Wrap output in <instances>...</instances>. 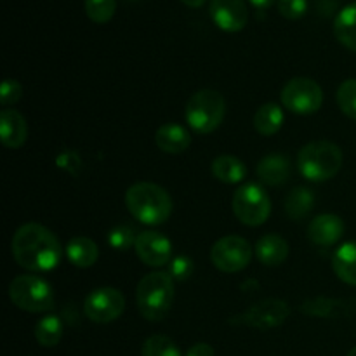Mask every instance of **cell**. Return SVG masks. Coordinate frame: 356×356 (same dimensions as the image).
<instances>
[{
    "label": "cell",
    "instance_id": "obj_27",
    "mask_svg": "<svg viewBox=\"0 0 356 356\" xmlns=\"http://www.w3.org/2000/svg\"><path fill=\"white\" fill-rule=\"evenodd\" d=\"M143 356H181L179 348L170 337L152 336L145 341L141 350Z\"/></svg>",
    "mask_w": 356,
    "mask_h": 356
},
{
    "label": "cell",
    "instance_id": "obj_13",
    "mask_svg": "<svg viewBox=\"0 0 356 356\" xmlns=\"http://www.w3.org/2000/svg\"><path fill=\"white\" fill-rule=\"evenodd\" d=\"M212 21L221 30L235 33L240 31L249 21V9L245 0H211L209 6Z\"/></svg>",
    "mask_w": 356,
    "mask_h": 356
},
{
    "label": "cell",
    "instance_id": "obj_25",
    "mask_svg": "<svg viewBox=\"0 0 356 356\" xmlns=\"http://www.w3.org/2000/svg\"><path fill=\"white\" fill-rule=\"evenodd\" d=\"M63 332H65V327H63L61 318L56 315L44 316L35 325V339L44 348L58 346L63 337Z\"/></svg>",
    "mask_w": 356,
    "mask_h": 356
},
{
    "label": "cell",
    "instance_id": "obj_28",
    "mask_svg": "<svg viewBox=\"0 0 356 356\" xmlns=\"http://www.w3.org/2000/svg\"><path fill=\"white\" fill-rule=\"evenodd\" d=\"M86 14L94 23H108L113 17L117 2L115 0H83Z\"/></svg>",
    "mask_w": 356,
    "mask_h": 356
},
{
    "label": "cell",
    "instance_id": "obj_24",
    "mask_svg": "<svg viewBox=\"0 0 356 356\" xmlns=\"http://www.w3.org/2000/svg\"><path fill=\"white\" fill-rule=\"evenodd\" d=\"M313 207H315V195L309 188H294L285 198V212L289 218L296 219V221L305 219L313 211Z\"/></svg>",
    "mask_w": 356,
    "mask_h": 356
},
{
    "label": "cell",
    "instance_id": "obj_5",
    "mask_svg": "<svg viewBox=\"0 0 356 356\" xmlns=\"http://www.w3.org/2000/svg\"><path fill=\"white\" fill-rule=\"evenodd\" d=\"M186 122L198 134H211L222 124L226 115V101L214 89H202L188 99Z\"/></svg>",
    "mask_w": 356,
    "mask_h": 356
},
{
    "label": "cell",
    "instance_id": "obj_12",
    "mask_svg": "<svg viewBox=\"0 0 356 356\" xmlns=\"http://www.w3.org/2000/svg\"><path fill=\"white\" fill-rule=\"evenodd\" d=\"M134 250L146 266L160 268L170 263L172 243L159 232H143L136 238Z\"/></svg>",
    "mask_w": 356,
    "mask_h": 356
},
{
    "label": "cell",
    "instance_id": "obj_26",
    "mask_svg": "<svg viewBox=\"0 0 356 356\" xmlns=\"http://www.w3.org/2000/svg\"><path fill=\"white\" fill-rule=\"evenodd\" d=\"M305 315L315 316V318H336L344 313V301L330 298H316L302 302L299 306Z\"/></svg>",
    "mask_w": 356,
    "mask_h": 356
},
{
    "label": "cell",
    "instance_id": "obj_18",
    "mask_svg": "<svg viewBox=\"0 0 356 356\" xmlns=\"http://www.w3.org/2000/svg\"><path fill=\"white\" fill-rule=\"evenodd\" d=\"M256 256L266 266H280L289 257V243L280 235H264L256 243Z\"/></svg>",
    "mask_w": 356,
    "mask_h": 356
},
{
    "label": "cell",
    "instance_id": "obj_22",
    "mask_svg": "<svg viewBox=\"0 0 356 356\" xmlns=\"http://www.w3.org/2000/svg\"><path fill=\"white\" fill-rule=\"evenodd\" d=\"M212 174L225 184L242 183L247 177V167L240 159L233 155H221L212 162Z\"/></svg>",
    "mask_w": 356,
    "mask_h": 356
},
{
    "label": "cell",
    "instance_id": "obj_35",
    "mask_svg": "<svg viewBox=\"0 0 356 356\" xmlns=\"http://www.w3.org/2000/svg\"><path fill=\"white\" fill-rule=\"evenodd\" d=\"M275 2H277V0H250V3L256 6L257 9H266V7L273 6Z\"/></svg>",
    "mask_w": 356,
    "mask_h": 356
},
{
    "label": "cell",
    "instance_id": "obj_16",
    "mask_svg": "<svg viewBox=\"0 0 356 356\" xmlns=\"http://www.w3.org/2000/svg\"><path fill=\"white\" fill-rule=\"evenodd\" d=\"M155 143L163 153L169 155H179V153L186 152L191 145V134L179 124H163L159 127L155 134Z\"/></svg>",
    "mask_w": 356,
    "mask_h": 356
},
{
    "label": "cell",
    "instance_id": "obj_20",
    "mask_svg": "<svg viewBox=\"0 0 356 356\" xmlns=\"http://www.w3.org/2000/svg\"><path fill=\"white\" fill-rule=\"evenodd\" d=\"M332 270L341 282L356 287V242L343 243L332 257Z\"/></svg>",
    "mask_w": 356,
    "mask_h": 356
},
{
    "label": "cell",
    "instance_id": "obj_30",
    "mask_svg": "<svg viewBox=\"0 0 356 356\" xmlns=\"http://www.w3.org/2000/svg\"><path fill=\"white\" fill-rule=\"evenodd\" d=\"M136 238H138V235L132 229V226L129 225H118L115 228H111L110 233H108V243L115 250L131 249V247H134Z\"/></svg>",
    "mask_w": 356,
    "mask_h": 356
},
{
    "label": "cell",
    "instance_id": "obj_15",
    "mask_svg": "<svg viewBox=\"0 0 356 356\" xmlns=\"http://www.w3.org/2000/svg\"><path fill=\"white\" fill-rule=\"evenodd\" d=\"M0 139L6 148L17 149L26 143L28 139V124L23 115L16 110L0 111Z\"/></svg>",
    "mask_w": 356,
    "mask_h": 356
},
{
    "label": "cell",
    "instance_id": "obj_2",
    "mask_svg": "<svg viewBox=\"0 0 356 356\" xmlns=\"http://www.w3.org/2000/svg\"><path fill=\"white\" fill-rule=\"evenodd\" d=\"M125 205L132 218L148 226H160L172 214V198L162 186L148 181L136 183L125 191Z\"/></svg>",
    "mask_w": 356,
    "mask_h": 356
},
{
    "label": "cell",
    "instance_id": "obj_36",
    "mask_svg": "<svg viewBox=\"0 0 356 356\" xmlns=\"http://www.w3.org/2000/svg\"><path fill=\"white\" fill-rule=\"evenodd\" d=\"M181 2H184L186 6H190V7H200L205 0H181Z\"/></svg>",
    "mask_w": 356,
    "mask_h": 356
},
{
    "label": "cell",
    "instance_id": "obj_21",
    "mask_svg": "<svg viewBox=\"0 0 356 356\" xmlns=\"http://www.w3.org/2000/svg\"><path fill=\"white\" fill-rule=\"evenodd\" d=\"M334 35L344 47L356 52V0L339 10L334 21Z\"/></svg>",
    "mask_w": 356,
    "mask_h": 356
},
{
    "label": "cell",
    "instance_id": "obj_19",
    "mask_svg": "<svg viewBox=\"0 0 356 356\" xmlns=\"http://www.w3.org/2000/svg\"><path fill=\"white\" fill-rule=\"evenodd\" d=\"M66 257L70 263L76 268H90L96 264L97 257H99V249L90 240L89 236H73L68 243H66Z\"/></svg>",
    "mask_w": 356,
    "mask_h": 356
},
{
    "label": "cell",
    "instance_id": "obj_10",
    "mask_svg": "<svg viewBox=\"0 0 356 356\" xmlns=\"http://www.w3.org/2000/svg\"><path fill=\"white\" fill-rule=\"evenodd\" d=\"M125 309V298L118 289L99 287L90 292L83 302V313L94 323H110L120 318Z\"/></svg>",
    "mask_w": 356,
    "mask_h": 356
},
{
    "label": "cell",
    "instance_id": "obj_33",
    "mask_svg": "<svg viewBox=\"0 0 356 356\" xmlns=\"http://www.w3.org/2000/svg\"><path fill=\"white\" fill-rule=\"evenodd\" d=\"M191 273H193V263H191L190 257L179 256L170 261L169 275L172 278H176V280H188Z\"/></svg>",
    "mask_w": 356,
    "mask_h": 356
},
{
    "label": "cell",
    "instance_id": "obj_34",
    "mask_svg": "<svg viewBox=\"0 0 356 356\" xmlns=\"http://www.w3.org/2000/svg\"><path fill=\"white\" fill-rule=\"evenodd\" d=\"M184 356H216L214 348L207 343H197L188 350V353Z\"/></svg>",
    "mask_w": 356,
    "mask_h": 356
},
{
    "label": "cell",
    "instance_id": "obj_9",
    "mask_svg": "<svg viewBox=\"0 0 356 356\" xmlns=\"http://www.w3.org/2000/svg\"><path fill=\"white\" fill-rule=\"evenodd\" d=\"M250 259H252V247L242 236H222L211 249L212 264L222 273H238L249 266Z\"/></svg>",
    "mask_w": 356,
    "mask_h": 356
},
{
    "label": "cell",
    "instance_id": "obj_23",
    "mask_svg": "<svg viewBox=\"0 0 356 356\" xmlns=\"http://www.w3.org/2000/svg\"><path fill=\"white\" fill-rule=\"evenodd\" d=\"M284 125V111L278 104L266 103L263 106L257 108L256 115H254V129L259 132L261 136H275Z\"/></svg>",
    "mask_w": 356,
    "mask_h": 356
},
{
    "label": "cell",
    "instance_id": "obj_8",
    "mask_svg": "<svg viewBox=\"0 0 356 356\" xmlns=\"http://www.w3.org/2000/svg\"><path fill=\"white\" fill-rule=\"evenodd\" d=\"M282 104L296 115H312L322 108L323 90L313 79L296 76L289 80L280 94Z\"/></svg>",
    "mask_w": 356,
    "mask_h": 356
},
{
    "label": "cell",
    "instance_id": "obj_6",
    "mask_svg": "<svg viewBox=\"0 0 356 356\" xmlns=\"http://www.w3.org/2000/svg\"><path fill=\"white\" fill-rule=\"evenodd\" d=\"M9 299L16 308L28 313L54 309L56 299L51 284L37 275H19L9 284Z\"/></svg>",
    "mask_w": 356,
    "mask_h": 356
},
{
    "label": "cell",
    "instance_id": "obj_17",
    "mask_svg": "<svg viewBox=\"0 0 356 356\" xmlns=\"http://www.w3.org/2000/svg\"><path fill=\"white\" fill-rule=\"evenodd\" d=\"M257 177L268 186H280L291 176V163L284 155H266L257 163Z\"/></svg>",
    "mask_w": 356,
    "mask_h": 356
},
{
    "label": "cell",
    "instance_id": "obj_31",
    "mask_svg": "<svg viewBox=\"0 0 356 356\" xmlns=\"http://www.w3.org/2000/svg\"><path fill=\"white\" fill-rule=\"evenodd\" d=\"M23 96V87L17 80L6 79L2 82V89H0V103L2 106H10V104H16L17 101Z\"/></svg>",
    "mask_w": 356,
    "mask_h": 356
},
{
    "label": "cell",
    "instance_id": "obj_1",
    "mask_svg": "<svg viewBox=\"0 0 356 356\" xmlns=\"http://www.w3.org/2000/svg\"><path fill=\"white\" fill-rule=\"evenodd\" d=\"M10 247L14 261L33 273L51 271L61 263L63 247L58 236L38 222L19 226L14 233Z\"/></svg>",
    "mask_w": 356,
    "mask_h": 356
},
{
    "label": "cell",
    "instance_id": "obj_29",
    "mask_svg": "<svg viewBox=\"0 0 356 356\" xmlns=\"http://www.w3.org/2000/svg\"><path fill=\"white\" fill-rule=\"evenodd\" d=\"M337 104L351 120H356V79L344 80L337 89Z\"/></svg>",
    "mask_w": 356,
    "mask_h": 356
},
{
    "label": "cell",
    "instance_id": "obj_3",
    "mask_svg": "<svg viewBox=\"0 0 356 356\" xmlns=\"http://www.w3.org/2000/svg\"><path fill=\"white\" fill-rule=\"evenodd\" d=\"M174 278L167 271H153L139 280L136 302L143 318L162 322L174 302Z\"/></svg>",
    "mask_w": 356,
    "mask_h": 356
},
{
    "label": "cell",
    "instance_id": "obj_7",
    "mask_svg": "<svg viewBox=\"0 0 356 356\" xmlns=\"http://www.w3.org/2000/svg\"><path fill=\"white\" fill-rule=\"evenodd\" d=\"M233 214L242 225L261 226L268 221L271 214V200L266 191L256 183H247L240 186L233 195Z\"/></svg>",
    "mask_w": 356,
    "mask_h": 356
},
{
    "label": "cell",
    "instance_id": "obj_11",
    "mask_svg": "<svg viewBox=\"0 0 356 356\" xmlns=\"http://www.w3.org/2000/svg\"><path fill=\"white\" fill-rule=\"evenodd\" d=\"M291 315V306L282 299H264L250 306L243 315L236 316V323H243L257 330L280 327Z\"/></svg>",
    "mask_w": 356,
    "mask_h": 356
},
{
    "label": "cell",
    "instance_id": "obj_32",
    "mask_svg": "<svg viewBox=\"0 0 356 356\" xmlns=\"http://www.w3.org/2000/svg\"><path fill=\"white\" fill-rule=\"evenodd\" d=\"M308 9V0H278V10L287 19H299Z\"/></svg>",
    "mask_w": 356,
    "mask_h": 356
},
{
    "label": "cell",
    "instance_id": "obj_37",
    "mask_svg": "<svg viewBox=\"0 0 356 356\" xmlns=\"http://www.w3.org/2000/svg\"><path fill=\"white\" fill-rule=\"evenodd\" d=\"M348 356H356V346L353 348V350L350 351V353H348Z\"/></svg>",
    "mask_w": 356,
    "mask_h": 356
},
{
    "label": "cell",
    "instance_id": "obj_4",
    "mask_svg": "<svg viewBox=\"0 0 356 356\" xmlns=\"http://www.w3.org/2000/svg\"><path fill=\"white\" fill-rule=\"evenodd\" d=\"M298 167L302 177L313 183H323L336 176L343 167V152L330 141H312L301 148Z\"/></svg>",
    "mask_w": 356,
    "mask_h": 356
},
{
    "label": "cell",
    "instance_id": "obj_14",
    "mask_svg": "<svg viewBox=\"0 0 356 356\" xmlns=\"http://www.w3.org/2000/svg\"><path fill=\"white\" fill-rule=\"evenodd\" d=\"M344 235V222L336 214H320L308 225L309 242L318 247H330Z\"/></svg>",
    "mask_w": 356,
    "mask_h": 356
}]
</instances>
